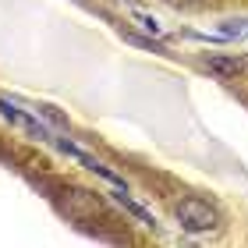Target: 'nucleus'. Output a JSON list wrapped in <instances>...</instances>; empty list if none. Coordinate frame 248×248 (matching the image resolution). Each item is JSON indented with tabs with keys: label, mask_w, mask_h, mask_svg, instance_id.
I'll return each mask as SVG.
<instances>
[{
	"label": "nucleus",
	"mask_w": 248,
	"mask_h": 248,
	"mask_svg": "<svg viewBox=\"0 0 248 248\" xmlns=\"http://www.w3.org/2000/svg\"><path fill=\"white\" fill-rule=\"evenodd\" d=\"M139 21H142V29H145V32L160 36V21H156V18H149V15H139Z\"/></svg>",
	"instance_id": "obj_6"
},
{
	"label": "nucleus",
	"mask_w": 248,
	"mask_h": 248,
	"mask_svg": "<svg viewBox=\"0 0 248 248\" xmlns=\"http://www.w3.org/2000/svg\"><path fill=\"white\" fill-rule=\"evenodd\" d=\"M174 217H177V223H181L188 234H202V231L217 227V209H213L206 199H199V195L181 199V202H177V209H174Z\"/></svg>",
	"instance_id": "obj_1"
},
{
	"label": "nucleus",
	"mask_w": 248,
	"mask_h": 248,
	"mask_svg": "<svg viewBox=\"0 0 248 248\" xmlns=\"http://www.w3.org/2000/svg\"><path fill=\"white\" fill-rule=\"evenodd\" d=\"M61 213H67L71 220L85 223V220H96L99 213H103V199H99V191H85V188H67L61 191Z\"/></svg>",
	"instance_id": "obj_2"
},
{
	"label": "nucleus",
	"mask_w": 248,
	"mask_h": 248,
	"mask_svg": "<svg viewBox=\"0 0 248 248\" xmlns=\"http://www.w3.org/2000/svg\"><path fill=\"white\" fill-rule=\"evenodd\" d=\"M0 114H4L7 121H15V124H21V128H29L32 135H39V139H46V131H43L39 124H36V121L29 117V114H21V110H18L15 103H7V99H0Z\"/></svg>",
	"instance_id": "obj_4"
},
{
	"label": "nucleus",
	"mask_w": 248,
	"mask_h": 248,
	"mask_svg": "<svg viewBox=\"0 0 248 248\" xmlns=\"http://www.w3.org/2000/svg\"><path fill=\"white\" fill-rule=\"evenodd\" d=\"M170 4H177V7H191V4H199V0H170Z\"/></svg>",
	"instance_id": "obj_7"
},
{
	"label": "nucleus",
	"mask_w": 248,
	"mask_h": 248,
	"mask_svg": "<svg viewBox=\"0 0 248 248\" xmlns=\"http://www.w3.org/2000/svg\"><path fill=\"white\" fill-rule=\"evenodd\" d=\"M202 67H206L209 75H217V78H234L245 67V57H234V53H209V57L202 61Z\"/></svg>",
	"instance_id": "obj_3"
},
{
	"label": "nucleus",
	"mask_w": 248,
	"mask_h": 248,
	"mask_svg": "<svg viewBox=\"0 0 248 248\" xmlns=\"http://www.w3.org/2000/svg\"><path fill=\"white\" fill-rule=\"evenodd\" d=\"M114 202H117V206H124V209L131 213V217H139V220L145 223V227H156V217H153V213L145 209V206H139L135 199H128V195H124V188H117V191H114Z\"/></svg>",
	"instance_id": "obj_5"
}]
</instances>
